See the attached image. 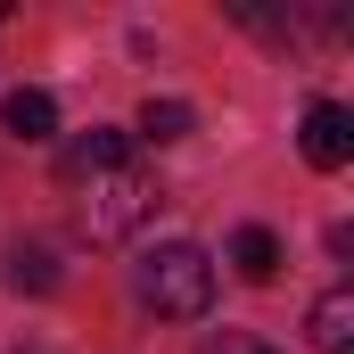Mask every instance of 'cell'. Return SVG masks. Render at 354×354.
Here are the masks:
<instances>
[{"instance_id": "8992f818", "label": "cell", "mask_w": 354, "mask_h": 354, "mask_svg": "<svg viewBox=\"0 0 354 354\" xmlns=\"http://www.w3.org/2000/svg\"><path fill=\"white\" fill-rule=\"evenodd\" d=\"M305 330H313V354H354V288H330L305 313Z\"/></svg>"}, {"instance_id": "7a4b0ae2", "label": "cell", "mask_w": 354, "mask_h": 354, "mask_svg": "<svg viewBox=\"0 0 354 354\" xmlns=\"http://www.w3.org/2000/svg\"><path fill=\"white\" fill-rule=\"evenodd\" d=\"M132 297H140L157 322H206V305H214V256L189 248V239H165V248L140 256Z\"/></svg>"}, {"instance_id": "6da1fadb", "label": "cell", "mask_w": 354, "mask_h": 354, "mask_svg": "<svg viewBox=\"0 0 354 354\" xmlns=\"http://www.w3.org/2000/svg\"><path fill=\"white\" fill-rule=\"evenodd\" d=\"M157 174L149 165H115V174H91L75 181V231H83L91 248H124L149 214H157Z\"/></svg>"}, {"instance_id": "30bf717a", "label": "cell", "mask_w": 354, "mask_h": 354, "mask_svg": "<svg viewBox=\"0 0 354 354\" xmlns=\"http://www.w3.org/2000/svg\"><path fill=\"white\" fill-rule=\"evenodd\" d=\"M198 354H280V346H272V338H256V330H214Z\"/></svg>"}, {"instance_id": "ba28073f", "label": "cell", "mask_w": 354, "mask_h": 354, "mask_svg": "<svg viewBox=\"0 0 354 354\" xmlns=\"http://www.w3.org/2000/svg\"><path fill=\"white\" fill-rule=\"evenodd\" d=\"M231 272H239V280H256V288H264V280H280V239H272L264 223L231 231Z\"/></svg>"}, {"instance_id": "5b68a950", "label": "cell", "mask_w": 354, "mask_h": 354, "mask_svg": "<svg viewBox=\"0 0 354 354\" xmlns=\"http://www.w3.org/2000/svg\"><path fill=\"white\" fill-rule=\"evenodd\" d=\"M0 124H8V140H58V99L41 83H25L0 99Z\"/></svg>"}, {"instance_id": "277c9868", "label": "cell", "mask_w": 354, "mask_h": 354, "mask_svg": "<svg viewBox=\"0 0 354 354\" xmlns=\"http://www.w3.org/2000/svg\"><path fill=\"white\" fill-rule=\"evenodd\" d=\"M115 165H132V132H115V124H91V132H75L58 149V181L66 189L91 181V174H115Z\"/></svg>"}, {"instance_id": "9c48e42d", "label": "cell", "mask_w": 354, "mask_h": 354, "mask_svg": "<svg viewBox=\"0 0 354 354\" xmlns=\"http://www.w3.org/2000/svg\"><path fill=\"white\" fill-rule=\"evenodd\" d=\"M189 124H198V107H189V99H149V107H140V124H132V140L174 149V140H189Z\"/></svg>"}, {"instance_id": "3957f363", "label": "cell", "mask_w": 354, "mask_h": 354, "mask_svg": "<svg viewBox=\"0 0 354 354\" xmlns=\"http://www.w3.org/2000/svg\"><path fill=\"white\" fill-rule=\"evenodd\" d=\"M297 149H305V165H313V174H346V165H354V107H338V99H313V107H305Z\"/></svg>"}, {"instance_id": "52a82bcc", "label": "cell", "mask_w": 354, "mask_h": 354, "mask_svg": "<svg viewBox=\"0 0 354 354\" xmlns=\"http://www.w3.org/2000/svg\"><path fill=\"white\" fill-rule=\"evenodd\" d=\"M58 280H66V272H58V256H50L41 239H17V248H8V288H17V297H50Z\"/></svg>"}]
</instances>
